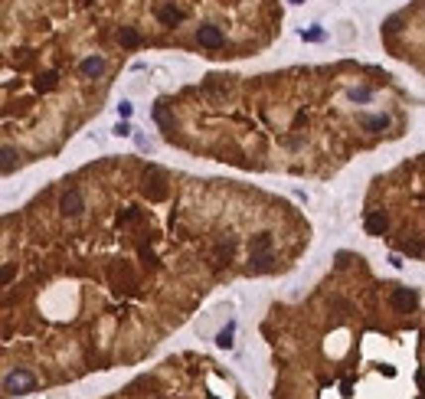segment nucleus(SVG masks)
<instances>
[{"label": "nucleus", "instance_id": "1", "mask_svg": "<svg viewBox=\"0 0 425 399\" xmlns=\"http://www.w3.org/2000/svg\"><path fill=\"white\" fill-rule=\"evenodd\" d=\"M144 193H147V200H154V203L167 200V173L160 170V167L150 164L147 170H144Z\"/></svg>", "mask_w": 425, "mask_h": 399}, {"label": "nucleus", "instance_id": "2", "mask_svg": "<svg viewBox=\"0 0 425 399\" xmlns=\"http://www.w3.org/2000/svg\"><path fill=\"white\" fill-rule=\"evenodd\" d=\"M33 390H36V376L26 373V370H13L3 380V393L7 396H23V393H33Z\"/></svg>", "mask_w": 425, "mask_h": 399}, {"label": "nucleus", "instance_id": "3", "mask_svg": "<svg viewBox=\"0 0 425 399\" xmlns=\"http://www.w3.org/2000/svg\"><path fill=\"white\" fill-rule=\"evenodd\" d=\"M389 305H393L399 314H409V311H416L419 298H416V291H412V288H393V295H389Z\"/></svg>", "mask_w": 425, "mask_h": 399}, {"label": "nucleus", "instance_id": "4", "mask_svg": "<svg viewBox=\"0 0 425 399\" xmlns=\"http://www.w3.org/2000/svg\"><path fill=\"white\" fill-rule=\"evenodd\" d=\"M82 210H85V200H82L79 190H66L59 196V213L63 216H82Z\"/></svg>", "mask_w": 425, "mask_h": 399}, {"label": "nucleus", "instance_id": "5", "mask_svg": "<svg viewBox=\"0 0 425 399\" xmlns=\"http://www.w3.org/2000/svg\"><path fill=\"white\" fill-rule=\"evenodd\" d=\"M197 43L206 49H219L222 46V30L219 26H200L197 30Z\"/></svg>", "mask_w": 425, "mask_h": 399}, {"label": "nucleus", "instance_id": "6", "mask_svg": "<svg viewBox=\"0 0 425 399\" xmlns=\"http://www.w3.org/2000/svg\"><path fill=\"white\" fill-rule=\"evenodd\" d=\"M157 20L164 26H177V23H183V10L173 7V3H160L157 7Z\"/></svg>", "mask_w": 425, "mask_h": 399}, {"label": "nucleus", "instance_id": "7", "mask_svg": "<svg viewBox=\"0 0 425 399\" xmlns=\"http://www.w3.org/2000/svg\"><path fill=\"white\" fill-rule=\"evenodd\" d=\"M360 128H363V131H370V134H379V131L389 128V118H386V115H363L360 118Z\"/></svg>", "mask_w": 425, "mask_h": 399}, {"label": "nucleus", "instance_id": "8", "mask_svg": "<svg viewBox=\"0 0 425 399\" xmlns=\"http://www.w3.org/2000/svg\"><path fill=\"white\" fill-rule=\"evenodd\" d=\"M386 229H389L386 213H366V233L370 236H386Z\"/></svg>", "mask_w": 425, "mask_h": 399}, {"label": "nucleus", "instance_id": "9", "mask_svg": "<svg viewBox=\"0 0 425 399\" xmlns=\"http://www.w3.org/2000/svg\"><path fill=\"white\" fill-rule=\"evenodd\" d=\"M252 272H272L275 268V255L272 252H252Z\"/></svg>", "mask_w": 425, "mask_h": 399}, {"label": "nucleus", "instance_id": "10", "mask_svg": "<svg viewBox=\"0 0 425 399\" xmlns=\"http://www.w3.org/2000/svg\"><path fill=\"white\" fill-rule=\"evenodd\" d=\"M105 72V59L102 56H88V59H82V76L95 79V76H102Z\"/></svg>", "mask_w": 425, "mask_h": 399}, {"label": "nucleus", "instance_id": "11", "mask_svg": "<svg viewBox=\"0 0 425 399\" xmlns=\"http://www.w3.org/2000/svg\"><path fill=\"white\" fill-rule=\"evenodd\" d=\"M118 43L121 46H141V33L134 30V26H121L118 30Z\"/></svg>", "mask_w": 425, "mask_h": 399}, {"label": "nucleus", "instance_id": "12", "mask_svg": "<svg viewBox=\"0 0 425 399\" xmlns=\"http://www.w3.org/2000/svg\"><path fill=\"white\" fill-rule=\"evenodd\" d=\"M56 82H59V76H56V72H40L33 85H36V92H53Z\"/></svg>", "mask_w": 425, "mask_h": 399}, {"label": "nucleus", "instance_id": "13", "mask_svg": "<svg viewBox=\"0 0 425 399\" xmlns=\"http://www.w3.org/2000/svg\"><path fill=\"white\" fill-rule=\"evenodd\" d=\"M272 245H275L272 233H259V236H252V252H272Z\"/></svg>", "mask_w": 425, "mask_h": 399}, {"label": "nucleus", "instance_id": "14", "mask_svg": "<svg viewBox=\"0 0 425 399\" xmlns=\"http://www.w3.org/2000/svg\"><path fill=\"white\" fill-rule=\"evenodd\" d=\"M347 95H350V102H370V98H373V88H366V85L356 88V85H354Z\"/></svg>", "mask_w": 425, "mask_h": 399}, {"label": "nucleus", "instance_id": "15", "mask_svg": "<svg viewBox=\"0 0 425 399\" xmlns=\"http://www.w3.org/2000/svg\"><path fill=\"white\" fill-rule=\"evenodd\" d=\"M399 249H402V252H409V255H422V242H419V239H402Z\"/></svg>", "mask_w": 425, "mask_h": 399}, {"label": "nucleus", "instance_id": "16", "mask_svg": "<svg viewBox=\"0 0 425 399\" xmlns=\"http://www.w3.org/2000/svg\"><path fill=\"white\" fill-rule=\"evenodd\" d=\"M206 92H212V95H222V92H229V82H219V79L212 76L210 82H206Z\"/></svg>", "mask_w": 425, "mask_h": 399}, {"label": "nucleus", "instance_id": "17", "mask_svg": "<svg viewBox=\"0 0 425 399\" xmlns=\"http://www.w3.org/2000/svg\"><path fill=\"white\" fill-rule=\"evenodd\" d=\"M16 157H20V154H16L13 148H3V164H0V167H3V173L13 170V160H16Z\"/></svg>", "mask_w": 425, "mask_h": 399}, {"label": "nucleus", "instance_id": "18", "mask_svg": "<svg viewBox=\"0 0 425 399\" xmlns=\"http://www.w3.org/2000/svg\"><path fill=\"white\" fill-rule=\"evenodd\" d=\"M216 344H219V347H226V350L232 347V324H226V330H219V337H216Z\"/></svg>", "mask_w": 425, "mask_h": 399}, {"label": "nucleus", "instance_id": "19", "mask_svg": "<svg viewBox=\"0 0 425 399\" xmlns=\"http://www.w3.org/2000/svg\"><path fill=\"white\" fill-rule=\"evenodd\" d=\"M301 39H307V43H317V39H324V30H301Z\"/></svg>", "mask_w": 425, "mask_h": 399}, {"label": "nucleus", "instance_id": "20", "mask_svg": "<svg viewBox=\"0 0 425 399\" xmlns=\"http://www.w3.org/2000/svg\"><path fill=\"white\" fill-rule=\"evenodd\" d=\"M154 118H157V121H160L164 128L170 125V115H167V108H164V105H157V108H154Z\"/></svg>", "mask_w": 425, "mask_h": 399}, {"label": "nucleus", "instance_id": "21", "mask_svg": "<svg viewBox=\"0 0 425 399\" xmlns=\"http://www.w3.org/2000/svg\"><path fill=\"white\" fill-rule=\"evenodd\" d=\"M115 134H118V138H128V134H134V128L128 125V121H118V125H115Z\"/></svg>", "mask_w": 425, "mask_h": 399}, {"label": "nucleus", "instance_id": "22", "mask_svg": "<svg viewBox=\"0 0 425 399\" xmlns=\"http://www.w3.org/2000/svg\"><path fill=\"white\" fill-rule=\"evenodd\" d=\"M131 111H134L131 102H121V105H118V115H121V118H131Z\"/></svg>", "mask_w": 425, "mask_h": 399}, {"label": "nucleus", "instance_id": "23", "mask_svg": "<svg viewBox=\"0 0 425 399\" xmlns=\"http://www.w3.org/2000/svg\"><path fill=\"white\" fill-rule=\"evenodd\" d=\"M141 258L147 262V265H157V258H154V252H147V249H141Z\"/></svg>", "mask_w": 425, "mask_h": 399}, {"label": "nucleus", "instance_id": "24", "mask_svg": "<svg viewBox=\"0 0 425 399\" xmlns=\"http://www.w3.org/2000/svg\"><path fill=\"white\" fill-rule=\"evenodd\" d=\"M121 219H125V223H134V219H138V210H125V213H121Z\"/></svg>", "mask_w": 425, "mask_h": 399}, {"label": "nucleus", "instance_id": "25", "mask_svg": "<svg viewBox=\"0 0 425 399\" xmlns=\"http://www.w3.org/2000/svg\"><path fill=\"white\" fill-rule=\"evenodd\" d=\"M291 3H304V0H291Z\"/></svg>", "mask_w": 425, "mask_h": 399}]
</instances>
